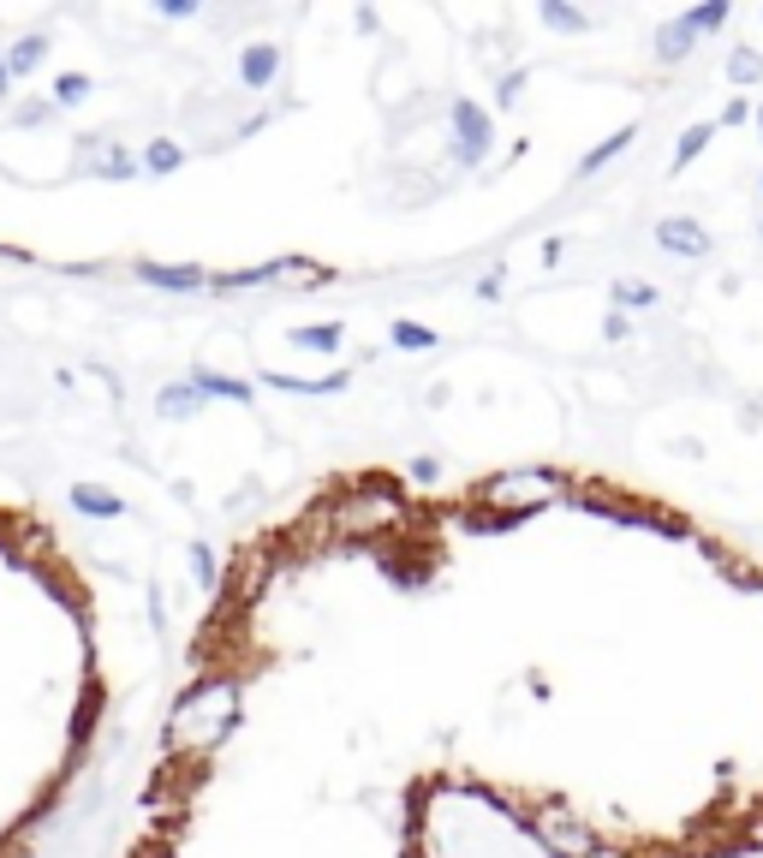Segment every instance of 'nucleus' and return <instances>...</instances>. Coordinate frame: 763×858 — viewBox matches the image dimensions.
Wrapping results in <instances>:
<instances>
[{
    "instance_id": "obj_1",
    "label": "nucleus",
    "mask_w": 763,
    "mask_h": 858,
    "mask_svg": "<svg viewBox=\"0 0 763 858\" xmlns=\"http://www.w3.org/2000/svg\"><path fill=\"white\" fill-rule=\"evenodd\" d=\"M233 716H239V686H233V679H203V686H191L180 698V716H173V751L203 758V751L233 728Z\"/></svg>"
},
{
    "instance_id": "obj_2",
    "label": "nucleus",
    "mask_w": 763,
    "mask_h": 858,
    "mask_svg": "<svg viewBox=\"0 0 763 858\" xmlns=\"http://www.w3.org/2000/svg\"><path fill=\"white\" fill-rule=\"evenodd\" d=\"M549 495H555V483H549V478H537V471H519V478H495V483H483V490H477V501H483L490 513H502V519L542 507Z\"/></svg>"
},
{
    "instance_id": "obj_3",
    "label": "nucleus",
    "mask_w": 763,
    "mask_h": 858,
    "mask_svg": "<svg viewBox=\"0 0 763 858\" xmlns=\"http://www.w3.org/2000/svg\"><path fill=\"white\" fill-rule=\"evenodd\" d=\"M537 835L549 840L555 858H597V835L567 811H537Z\"/></svg>"
},
{
    "instance_id": "obj_4",
    "label": "nucleus",
    "mask_w": 763,
    "mask_h": 858,
    "mask_svg": "<svg viewBox=\"0 0 763 858\" xmlns=\"http://www.w3.org/2000/svg\"><path fill=\"white\" fill-rule=\"evenodd\" d=\"M394 519H400V501L382 495V490H364L358 501H341V507H334V525L341 530H376V525H394Z\"/></svg>"
},
{
    "instance_id": "obj_5",
    "label": "nucleus",
    "mask_w": 763,
    "mask_h": 858,
    "mask_svg": "<svg viewBox=\"0 0 763 858\" xmlns=\"http://www.w3.org/2000/svg\"><path fill=\"white\" fill-rule=\"evenodd\" d=\"M716 24H728V7L716 0V7H698V12H686V19H674L668 31H663V61H680L686 49L703 36V31H716Z\"/></svg>"
},
{
    "instance_id": "obj_6",
    "label": "nucleus",
    "mask_w": 763,
    "mask_h": 858,
    "mask_svg": "<svg viewBox=\"0 0 763 858\" xmlns=\"http://www.w3.org/2000/svg\"><path fill=\"white\" fill-rule=\"evenodd\" d=\"M656 245H663L668 257H703V250H710V233L686 215H668V221H656Z\"/></svg>"
},
{
    "instance_id": "obj_7",
    "label": "nucleus",
    "mask_w": 763,
    "mask_h": 858,
    "mask_svg": "<svg viewBox=\"0 0 763 858\" xmlns=\"http://www.w3.org/2000/svg\"><path fill=\"white\" fill-rule=\"evenodd\" d=\"M710 138H716V120H698V126H686V131H680V150H674V168H686V161H698L703 150H710Z\"/></svg>"
},
{
    "instance_id": "obj_8",
    "label": "nucleus",
    "mask_w": 763,
    "mask_h": 858,
    "mask_svg": "<svg viewBox=\"0 0 763 858\" xmlns=\"http://www.w3.org/2000/svg\"><path fill=\"white\" fill-rule=\"evenodd\" d=\"M728 78H733V84H757V78H763V54H757V49H733V54H728Z\"/></svg>"
},
{
    "instance_id": "obj_9",
    "label": "nucleus",
    "mask_w": 763,
    "mask_h": 858,
    "mask_svg": "<svg viewBox=\"0 0 763 858\" xmlns=\"http://www.w3.org/2000/svg\"><path fill=\"white\" fill-rule=\"evenodd\" d=\"M633 138H638V126H621V131H614V138L603 143V150H591V155H584V173L609 168V161H614V155H621V150H626V143H633Z\"/></svg>"
},
{
    "instance_id": "obj_10",
    "label": "nucleus",
    "mask_w": 763,
    "mask_h": 858,
    "mask_svg": "<svg viewBox=\"0 0 763 858\" xmlns=\"http://www.w3.org/2000/svg\"><path fill=\"white\" fill-rule=\"evenodd\" d=\"M745 120H752V101L745 96H728L722 114H716V126H745Z\"/></svg>"
},
{
    "instance_id": "obj_11",
    "label": "nucleus",
    "mask_w": 763,
    "mask_h": 858,
    "mask_svg": "<svg viewBox=\"0 0 763 858\" xmlns=\"http://www.w3.org/2000/svg\"><path fill=\"white\" fill-rule=\"evenodd\" d=\"M614 299H621V304H644V310H651V304H656V287H644V280H621V292H614Z\"/></svg>"
},
{
    "instance_id": "obj_12",
    "label": "nucleus",
    "mask_w": 763,
    "mask_h": 858,
    "mask_svg": "<svg viewBox=\"0 0 763 858\" xmlns=\"http://www.w3.org/2000/svg\"><path fill=\"white\" fill-rule=\"evenodd\" d=\"M78 507H90V513H114L120 501H114V495H96V490H78Z\"/></svg>"
},
{
    "instance_id": "obj_13",
    "label": "nucleus",
    "mask_w": 763,
    "mask_h": 858,
    "mask_svg": "<svg viewBox=\"0 0 763 858\" xmlns=\"http://www.w3.org/2000/svg\"><path fill=\"white\" fill-rule=\"evenodd\" d=\"M549 24H561V31H584V19H579V12H567V7H549Z\"/></svg>"
},
{
    "instance_id": "obj_14",
    "label": "nucleus",
    "mask_w": 763,
    "mask_h": 858,
    "mask_svg": "<svg viewBox=\"0 0 763 858\" xmlns=\"http://www.w3.org/2000/svg\"><path fill=\"white\" fill-rule=\"evenodd\" d=\"M400 346H430V334H423L418 322H406V329H400Z\"/></svg>"
},
{
    "instance_id": "obj_15",
    "label": "nucleus",
    "mask_w": 763,
    "mask_h": 858,
    "mask_svg": "<svg viewBox=\"0 0 763 858\" xmlns=\"http://www.w3.org/2000/svg\"><path fill=\"white\" fill-rule=\"evenodd\" d=\"M757 131H763V108H757Z\"/></svg>"
}]
</instances>
